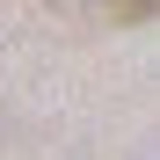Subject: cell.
Here are the masks:
<instances>
[{"mask_svg":"<svg viewBox=\"0 0 160 160\" xmlns=\"http://www.w3.org/2000/svg\"><path fill=\"white\" fill-rule=\"evenodd\" d=\"M102 8H109V15H117V22H146V15H153V8H160V0H102Z\"/></svg>","mask_w":160,"mask_h":160,"instance_id":"obj_1","label":"cell"}]
</instances>
